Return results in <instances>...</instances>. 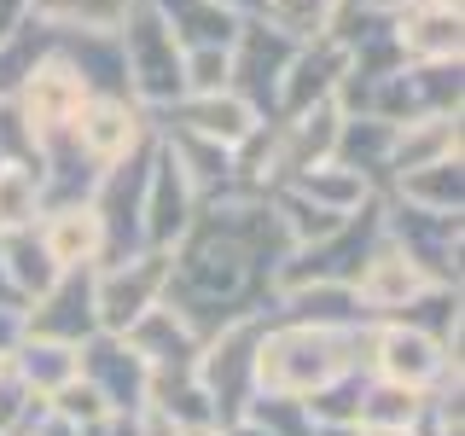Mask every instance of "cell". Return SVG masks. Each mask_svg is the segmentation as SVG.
Listing matches in <instances>:
<instances>
[{"instance_id":"obj_1","label":"cell","mask_w":465,"mask_h":436,"mask_svg":"<svg viewBox=\"0 0 465 436\" xmlns=\"http://www.w3.org/2000/svg\"><path fill=\"white\" fill-rule=\"evenodd\" d=\"M349 372L343 361V343H338V326H302V320H285L273 326L268 338H256V355H251V384L256 396H314L326 378Z\"/></svg>"},{"instance_id":"obj_2","label":"cell","mask_w":465,"mask_h":436,"mask_svg":"<svg viewBox=\"0 0 465 436\" xmlns=\"http://www.w3.org/2000/svg\"><path fill=\"white\" fill-rule=\"evenodd\" d=\"M116 41H123V70H128V94L152 105H174L181 99V41L169 35L163 12L152 0H128L123 24H116Z\"/></svg>"},{"instance_id":"obj_3","label":"cell","mask_w":465,"mask_h":436,"mask_svg":"<svg viewBox=\"0 0 465 436\" xmlns=\"http://www.w3.org/2000/svg\"><path fill=\"white\" fill-rule=\"evenodd\" d=\"M87 94L94 87L82 82V70L70 64L58 47H47L29 64V76L12 87V105H18L24 116V128H29V145H41V140H53V134H70V123L82 116L87 105Z\"/></svg>"},{"instance_id":"obj_4","label":"cell","mask_w":465,"mask_h":436,"mask_svg":"<svg viewBox=\"0 0 465 436\" xmlns=\"http://www.w3.org/2000/svg\"><path fill=\"white\" fill-rule=\"evenodd\" d=\"M297 47H302L297 35H285L280 24H268L262 12H251V18L239 24V35H232V47H227V87L262 116L280 99V76H285L291 58H297Z\"/></svg>"},{"instance_id":"obj_5","label":"cell","mask_w":465,"mask_h":436,"mask_svg":"<svg viewBox=\"0 0 465 436\" xmlns=\"http://www.w3.org/2000/svg\"><path fill=\"white\" fill-rule=\"evenodd\" d=\"M163 280H169V251H134L123 262H99L94 268V320L99 332L123 338L134 320L163 297Z\"/></svg>"},{"instance_id":"obj_6","label":"cell","mask_w":465,"mask_h":436,"mask_svg":"<svg viewBox=\"0 0 465 436\" xmlns=\"http://www.w3.org/2000/svg\"><path fill=\"white\" fill-rule=\"evenodd\" d=\"M70 140L82 145V157L94 169H111L116 157L152 140V123H145V105L134 94H87L82 116L70 123Z\"/></svg>"},{"instance_id":"obj_7","label":"cell","mask_w":465,"mask_h":436,"mask_svg":"<svg viewBox=\"0 0 465 436\" xmlns=\"http://www.w3.org/2000/svg\"><path fill=\"white\" fill-rule=\"evenodd\" d=\"M349 291H355V302H361V309H372V314H396V309H407L413 297L436 291V280H430V273H425L413 256L401 251L396 239H378L372 251H367V262L355 268Z\"/></svg>"},{"instance_id":"obj_8","label":"cell","mask_w":465,"mask_h":436,"mask_svg":"<svg viewBox=\"0 0 465 436\" xmlns=\"http://www.w3.org/2000/svg\"><path fill=\"white\" fill-rule=\"evenodd\" d=\"M193 215H198L193 181L181 174V164H174L169 145L157 140L152 145V174H145V215H140L145 244H152V251H169L181 233H193Z\"/></svg>"},{"instance_id":"obj_9","label":"cell","mask_w":465,"mask_h":436,"mask_svg":"<svg viewBox=\"0 0 465 436\" xmlns=\"http://www.w3.org/2000/svg\"><path fill=\"white\" fill-rule=\"evenodd\" d=\"M35 302H41V309L24 314L29 338H53V343L82 349V338L99 332V320H94V268H64Z\"/></svg>"},{"instance_id":"obj_10","label":"cell","mask_w":465,"mask_h":436,"mask_svg":"<svg viewBox=\"0 0 465 436\" xmlns=\"http://www.w3.org/2000/svg\"><path fill=\"white\" fill-rule=\"evenodd\" d=\"M367 361L378 367V378L407 384V390H430L436 378H448V349L436 343L425 326H413V320H390V326H378Z\"/></svg>"},{"instance_id":"obj_11","label":"cell","mask_w":465,"mask_h":436,"mask_svg":"<svg viewBox=\"0 0 465 436\" xmlns=\"http://www.w3.org/2000/svg\"><path fill=\"white\" fill-rule=\"evenodd\" d=\"M390 35H396L401 64H448V58H460V0L390 6Z\"/></svg>"},{"instance_id":"obj_12","label":"cell","mask_w":465,"mask_h":436,"mask_svg":"<svg viewBox=\"0 0 465 436\" xmlns=\"http://www.w3.org/2000/svg\"><path fill=\"white\" fill-rule=\"evenodd\" d=\"M35 239L47 244V256L58 268H99L105 262V222L87 198H70V203H53L47 222L35 227Z\"/></svg>"},{"instance_id":"obj_13","label":"cell","mask_w":465,"mask_h":436,"mask_svg":"<svg viewBox=\"0 0 465 436\" xmlns=\"http://www.w3.org/2000/svg\"><path fill=\"white\" fill-rule=\"evenodd\" d=\"M256 123H262V116L244 105L232 87H222V94H181V99H174V128L203 134V140H215V145H239Z\"/></svg>"},{"instance_id":"obj_14","label":"cell","mask_w":465,"mask_h":436,"mask_svg":"<svg viewBox=\"0 0 465 436\" xmlns=\"http://www.w3.org/2000/svg\"><path fill=\"white\" fill-rule=\"evenodd\" d=\"M291 186H297L302 198H314L320 210H331V215H355L361 203L372 198V181L361 169H343V164H314V169H297L291 174Z\"/></svg>"},{"instance_id":"obj_15","label":"cell","mask_w":465,"mask_h":436,"mask_svg":"<svg viewBox=\"0 0 465 436\" xmlns=\"http://www.w3.org/2000/svg\"><path fill=\"white\" fill-rule=\"evenodd\" d=\"M0 262H6V280H12V291H18L24 302H35L41 291H47L58 273V262L47 256V244L35 239V227H24V233H0Z\"/></svg>"},{"instance_id":"obj_16","label":"cell","mask_w":465,"mask_h":436,"mask_svg":"<svg viewBox=\"0 0 465 436\" xmlns=\"http://www.w3.org/2000/svg\"><path fill=\"white\" fill-rule=\"evenodd\" d=\"M419 419H425V390L390 384V378L361 390V431H419Z\"/></svg>"},{"instance_id":"obj_17","label":"cell","mask_w":465,"mask_h":436,"mask_svg":"<svg viewBox=\"0 0 465 436\" xmlns=\"http://www.w3.org/2000/svg\"><path fill=\"white\" fill-rule=\"evenodd\" d=\"M6 361H12V372H18L35 396H53V390L76 372V349H70V343H53V338H24L18 355H6Z\"/></svg>"},{"instance_id":"obj_18","label":"cell","mask_w":465,"mask_h":436,"mask_svg":"<svg viewBox=\"0 0 465 436\" xmlns=\"http://www.w3.org/2000/svg\"><path fill=\"white\" fill-rule=\"evenodd\" d=\"M41 169L35 157H24V164H0V233H24L35 227L41 215Z\"/></svg>"},{"instance_id":"obj_19","label":"cell","mask_w":465,"mask_h":436,"mask_svg":"<svg viewBox=\"0 0 465 436\" xmlns=\"http://www.w3.org/2000/svg\"><path fill=\"white\" fill-rule=\"evenodd\" d=\"M396 186H401V203H419V210H436V215H460V157L407 169V174H396Z\"/></svg>"},{"instance_id":"obj_20","label":"cell","mask_w":465,"mask_h":436,"mask_svg":"<svg viewBox=\"0 0 465 436\" xmlns=\"http://www.w3.org/2000/svg\"><path fill=\"white\" fill-rule=\"evenodd\" d=\"M331 12H338V0H262V18L280 24L285 35H297V41L326 35V18H331Z\"/></svg>"},{"instance_id":"obj_21","label":"cell","mask_w":465,"mask_h":436,"mask_svg":"<svg viewBox=\"0 0 465 436\" xmlns=\"http://www.w3.org/2000/svg\"><path fill=\"white\" fill-rule=\"evenodd\" d=\"M140 436H193V431H181V425H174V419L163 413V407L145 401V425H140Z\"/></svg>"},{"instance_id":"obj_22","label":"cell","mask_w":465,"mask_h":436,"mask_svg":"<svg viewBox=\"0 0 465 436\" xmlns=\"http://www.w3.org/2000/svg\"><path fill=\"white\" fill-rule=\"evenodd\" d=\"M361 436H419V431H361Z\"/></svg>"}]
</instances>
